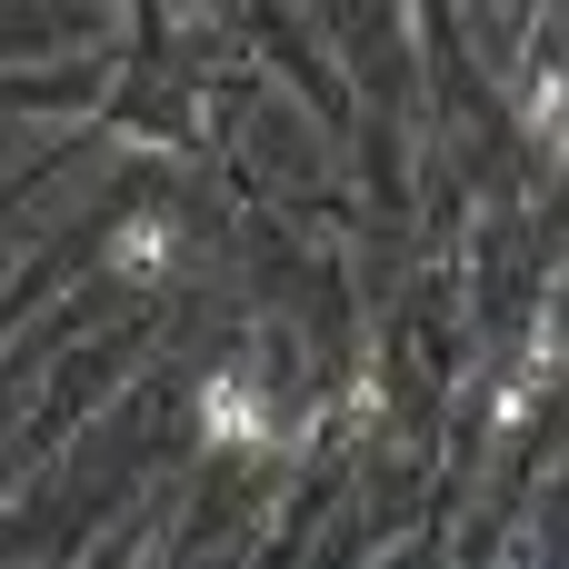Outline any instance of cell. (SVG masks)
<instances>
[{"label": "cell", "mask_w": 569, "mask_h": 569, "mask_svg": "<svg viewBox=\"0 0 569 569\" xmlns=\"http://www.w3.org/2000/svg\"><path fill=\"white\" fill-rule=\"evenodd\" d=\"M210 430H220V440H260V400H250L240 380H220V390H210Z\"/></svg>", "instance_id": "1"}]
</instances>
